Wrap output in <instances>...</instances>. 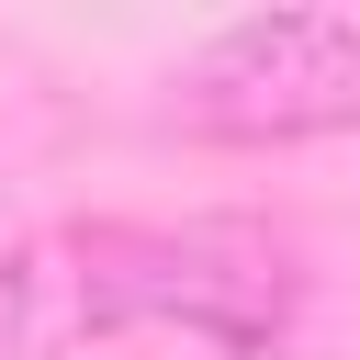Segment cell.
<instances>
[{
    "mask_svg": "<svg viewBox=\"0 0 360 360\" xmlns=\"http://www.w3.org/2000/svg\"><path fill=\"white\" fill-rule=\"evenodd\" d=\"M292 315V248L236 214L191 225H90L79 236V326L90 338H180L202 360H259Z\"/></svg>",
    "mask_w": 360,
    "mask_h": 360,
    "instance_id": "6da1fadb",
    "label": "cell"
},
{
    "mask_svg": "<svg viewBox=\"0 0 360 360\" xmlns=\"http://www.w3.org/2000/svg\"><path fill=\"white\" fill-rule=\"evenodd\" d=\"M169 124L202 146H315L360 135V11H248L180 79Z\"/></svg>",
    "mask_w": 360,
    "mask_h": 360,
    "instance_id": "7a4b0ae2",
    "label": "cell"
},
{
    "mask_svg": "<svg viewBox=\"0 0 360 360\" xmlns=\"http://www.w3.org/2000/svg\"><path fill=\"white\" fill-rule=\"evenodd\" d=\"M45 349V248H11L0 259V360H34Z\"/></svg>",
    "mask_w": 360,
    "mask_h": 360,
    "instance_id": "3957f363",
    "label": "cell"
}]
</instances>
